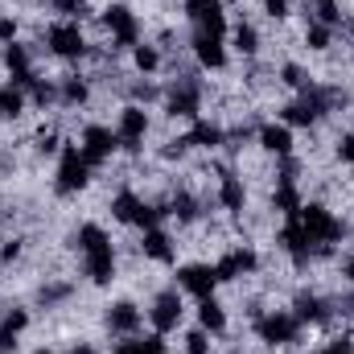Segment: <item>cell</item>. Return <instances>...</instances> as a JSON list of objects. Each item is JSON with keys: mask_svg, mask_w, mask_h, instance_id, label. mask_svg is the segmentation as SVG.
Wrapping results in <instances>:
<instances>
[{"mask_svg": "<svg viewBox=\"0 0 354 354\" xmlns=\"http://www.w3.org/2000/svg\"><path fill=\"white\" fill-rule=\"evenodd\" d=\"M41 46H46L50 58L71 62V66H83L95 41H87V33H83L79 21H50V25H41Z\"/></svg>", "mask_w": 354, "mask_h": 354, "instance_id": "obj_1", "label": "cell"}, {"mask_svg": "<svg viewBox=\"0 0 354 354\" xmlns=\"http://www.w3.org/2000/svg\"><path fill=\"white\" fill-rule=\"evenodd\" d=\"M252 334L260 338V346H268V351H292V346H301L305 326L292 317V309H264L252 322Z\"/></svg>", "mask_w": 354, "mask_h": 354, "instance_id": "obj_2", "label": "cell"}, {"mask_svg": "<svg viewBox=\"0 0 354 354\" xmlns=\"http://www.w3.org/2000/svg\"><path fill=\"white\" fill-rule=\"evenodd\" d=\"M99 25L111 33V50H115V54H132V46L145 41L140 17H136L132 4H124V0H103V8H99Z\"/></svg>", "mask_w": 354, "mask_h": 354, "instance_id": "obj_3", "label": "cell"}, {"mask_svg": "<svg viewBox=\"0 0 354 354\" xmlns=\"http://www.w3.org/2000/svg\"><path fill=\"white\" fill-rule=\"evenodd\" d=\"M91 177H95V169L87 165L83 149L66 140L62 153H58V169H54V194L58 198H75V194L91 189Z\"/></svg>", "mask_w": 354, "mask_h": 354, "instance_id": "obj_4", "label": "cell"}, {"mask_svg": "<svg viewBox=\"0 0 354 354\" xmlns=\"http://www.w3.org/2000/svg\"><path fill=\"white\" fill-rule=\"evenodd\" d=\"M153 132V111L140 107V103H124L115 111V136H120V153L128 157H140L145 153V140Z\"/></svg>", "mask_w": 354, "mask_h": 354, "instance_id": "obj_5", "label": "cell"}, {"mask_svg": "<svg viewBox=\"0 0 354 354\" xmlns=\"http://www.w3.org/2000/svg\"><path fill=\"white\" fill-rule=\"evenodd\" d=\"M260 268H264V256H260L252 243H231V248H223V256L214 260L218 284H239V280H252V276H260Z\"/></svg>", "mask_w": 354, "mask_h": 354, "instance_id": "obj_6", "label": "cell"}, {"mask_svg": "<svg viewBox=\"0 0 354 354\" xmlns=\"http://www.w3.org/2000/svg\"><path fill=\"white\" fill-rule=\"evenodd\" d=\"M145 317H149V326L157 330V334H174L177 326H181V317H185V301H181V288L169 284V288H157L153 292V301H149V309H145Z\"/></svg>", "mask_w": 354, "mask_h": 354, "instance_id": "obj_7", "label": "cell"}, {"mask_svg": "<svg viewBox=\"0 0 354 354\" xmlns=\"http://www.w3.org/2000/svg\"><path fill=\"white\" fill-rule=\"evenodd\" d=\"M79 149H83V157H87L91 169H103V165L120 153V136H115V128H107V124H83Z\"/></svg>", "mask_w": 354, "mask_h": 354, "instance_id": "obj_8", "label": "cell"}, {"mask_svg": "<svg viewBox=\"0 0 354 354\" xmlns=\"http://www.w3.org/2000/svg\"><path fill=\"white\" fill-rule=\"evenodd\" d=\"M174 284L181 292H189L194 301H202V297H214L218 292V272H214L210 260H189V264H177Z\"/></svg>", "mask_w": 354, "mask_h": 354, "instance_id": "obj_9", "label": "cell"}, {"mask_svg": "<svg viewBox=\"0 0 354 354\" xmlns=\"http://www.w3.org/2000/svg\"><path fill=\"white\" fill-rule=\"evenodd\" d=\"M103 326H107L111 338H132V334L145 330V309L132 297H120V301L103 305Z\"/></svg>", "mask_w": 354, "mask_h": 354, "instance_id": "obj_10", "label": "cell"}, {"mask_svg": "<svg viewBox=\"0 0 354 354\" xmlns=\"http://www.w3.org/2000/svg\"><path fill=\"white\" fill-rule=\"evenodd\" d=\"M189 54H194V62L202 66V71H227V62H231V54H227V37H218V33H206V29H194L189 33Z\"/></svg>", "mask_w": 354, "mask_h": 354, "instance_id": "obj_11", "label": "cell"}, {"mask_svg": "<svg viewBox=\"0 0 354 354\" xmlns=\"http://www.w3.org/2000/svg\"><path fill=\"white\" fill-rule=\"evenodd\" d=\"M83 276H87V284H95V288H111L120 280V252H115V243L83 252Z\"/></svg>", "mask_w": 354, "mask_h": 354, "instance_id": "obj_12", "label": "cell"}, {"mask_svg": "<svg viewBox=\"0 0 354 354\" xmlns=\"http://www.w3.org/2000/svg\"><path fill=\"white\" fill-rule=\"evenodd\" d=\"M136 252H140L145 264H165V268L177 264V239L165 231V227H149V231H140Z\"/></svg>", "mask_w": 354, "mask_h": 354, "instance_id": "obj_13", "label": "cell"}, {"mask_svg": "<svg viewBox=\"0 0 354 354\" xmlns=\"http://www.w3.org/2000/svg\"><path fill=\"white\" fill-rule=\"evenodd\" d=\"M227 46H231L243 62H252V58L264 54V33H260V25H256L252 17H235V25L227 29Z\"/></svg>", "mask_w": 354, "mask_h": 354, "instance_id": "obj_14", "label": "cell"}, {"mask_svg": "<svg viewBox=\"0 0 354 354\" xmlns=\"http://www.w3.org/2000/svg\"><path fill=\"white\" fill-rule=\"evenodd\" d=\"M95 99V87L83 71H71V75H58V111H83Z\"/></svg>", "mask_w": 354, "mask_h": 354, "instance_id": "obj_15", "label": "cell"}, {"mask_svg": "<svg viewBox=\"0 0 354 354\" xmlns=\"http://www.w3.org/2000/svg\"><path fill=\"white\" fill-rule=\"evenodd\" d=\"M256 149L268 153L272 161H276V157H292V153H297L292 128H288V124H276V120H264V124H260V132H256Z\"/></svg>", "mask_w": 354, "mask_h": 354, "instance_id": "obj_16", "label": "cell"}, {"mask_svg": "<svg viewBox=\"0 0 354 354\" xmlns=\"http://www.w3.org/2000/svg\"><path fill=\"white\" fill-rule=\"evenodd\" d=\"M29 322H33V313L25 305H12V301L4 305V313H0V354H17V342L29 330Z\"/></svg>", "mask_w": 354, "mask_h": 354, "instance_id": "obj_17", "label": "cell"}, {"mask_svg": "<svg viewBox=\"0 0 354 354\" xmlns=\"http://www.w3.org/2000/svg\"><path fill=\"white\" fill-rule=\"evenodd\" d=\"M198 326H202L210 338H227V330H231L227 305H223L218 297H202V301H198Z\"/></svg>", "mask_w": 354, "mask_h": 354, "instance_id": "obj_18", "label": "cell"}, {"mask_svg": "<svg viewBox=\"0 0 354 354\" xmlns=\"http://www.w3.org/2000/svg\"><path fill=\"white\" fill-rule=\"evenodd\" d=\"M111 354H169V342L157 330L153 334H132V338H115Z\"/></svg>", "mask_w": 354, "mask_h": 354, "instance_id": "obj_19", "label": "cell"}, {"mask_svg": "<svg viewBox=\"0 0 354 354\" xmlns=\"http://www.w3.org/2000/svg\"><path fill=\"white\" fill-rule=\"evenodd\" d=\"M25 111H29V95L17 83H0V120L4 124H25Z\"/></svg>", "mask_w": 354, "mask_h": 354, "instance_id": "obj_20", "label": "cell"}, {"mask_svg": "<svg viewBox=\"0 0 354 354\" xmlns=\"http://www.w3.org/2000/svg\"><path fill=\"white\" fill-rule=\"evenodd\" d=\"M334 33H338V29L322 25V21H305V25H301V46H305L309 54H322V58H326V54L334 50Z\"/></svg>", "mask_w": 354, "mask_h": 354, "instance_id": "obj_21", "label": "cell"}, {"mask_svg": "<svg viewBox=\"0 0 354 354\" xmlns=\"http://www.w3.org/2000/svg\"><path fill=\"white\" fill-rule=\"evenodd\" d=\"M161 66H165V50L157 46V41H140V46H132V71L136 75H161Z\"/></svg>", "mask_w": 354, "mask_h": 354, "instance_id": "obj_22", "label": "cell"}, {"mask_svg": "<svg viewBox=\"0 0 354 354\" xmlns=\"http://www.w3.org/2000/svg\"><path fill=\"white\" fill-rule=\"evenodd\" d=\"M256 4H260V12H264L272 25H284L297 12V0H256Z\"/></svg>", "mask_w": 354, "mask_h": 354, "instance_id": "obj_23", "label": "cell"}, {"mask_svg": "<svg viewBox=\"0 0 354 354\" xmlns=\"http://www.w3.org/2000/svg\"><path fill=\"white\" fill-rule=\"evenodd\" d=\"M181 354H214V338L198 326V330H189V334L181 338Z\"/></svg>", "mask_w": 354, "mask_h": 354, "instance_id": "obj_24", "label": "cell"}, {"mask_svg": "<svg viewBox=\"0 0 354 354\" xmlns=\"http://www.w3.org/2000/svg\"><path fill=\"white\" fill-rule=\"evenodd\" d=\"M334 161H342V165H354V128H342L338 136H334Z\"/></svg>", "mask_w": 354, "mask_h": 354, "instance_id": "obj_25", "label": "cell"}, {"mask_svg": "<svg viewBox=\"0 0 354 354\" xmlns=\"http://www.w3.org/2000/svg\"><path fill=\"white\" fill-rule=\"evenodd\" d=\"M17 260H25V239L21 235L0 239V264H17Z\"/></svg>", "mask_w": 354, "mask_h": 354, "instance_id": "obj_26", "label": "cell"}, {"mask_svg": "<svg viewBox=\"0 0 354 354\" xmlns=\"http://www.w3.org/2000/svg\"><path fill=\"white\" fill-rule=\"evenodd\" d=\"M21 41V21L12 12H0V46H12Z\"/></svg>", "mask_w": 354, "mask_h": 354, "instance_id": "obj_27", "label": "cell"}, {"mask_svg": "<svg viewBox=\"0 0 354 354\" xmlns=\"http://www.w3.org/2000/svg\"><path fill=\"white\" fill-rule=\"evenodd\" d=\"M66 354H103V351H99L95 342H87V338H79V342H71V346H66Z\"/></svg>", "mask_w": 354, "mask_h": 354, "instance_id": "obj_28", "label": "cell"}, {"mask_svg": "<svg viewBox=\"0 0 354 354\" xmlns=\"http://www.w3.org/2000/svg\"><path fill=\"white\" fill-rule=\"evenodd\" d=\"M338 276L354 288V256H342V260H338Z\"/></svg>", "mask_w": 354, "mask_h": 354, "instance_id": "obj_29", "label": "cell"}, {"mask_svg": "<svg viewBox=\"0 0 354 354\" xmlns=\"http://www.w3.org/2000/svg\"><path fill=\"white\" fill-rule=\"evenodd\" d=\"M33 354H58V351H54V346H37Z\"/></svg>", "mask_w": 354, "mask_h": 354, "instance_id": "obj_30", "label": "cell"}, {"mask_svg": "<svg viewBox=\"0 0 354 354\" xmlns=\"http://www.w3.org/2000/svg\"><path fill=\"white\" fill-rule=\"evenodd\" d=\"M0 66H4V50H0Z\"/></svg>", "mask_w": 354, "mask_h": 354, "instance_id": "obj_31", "label": "cell"}, {"mask_svg": "<svg viewBox=\"0 0 354 354\" xmlns=\"http://www.w3.org/2000/svg\"><path fill=\"white\" fill-rule=\"evenodd\" d=\"M351 169H354V165H351ZM351 181H354V174H351Z\"/></svg>", "mask_w": 354, "mask_h": 354, "instance_id": "obj_32", "label": "cell"}]
</instances>
